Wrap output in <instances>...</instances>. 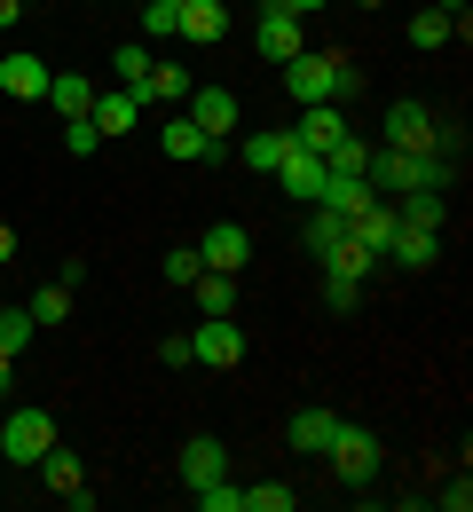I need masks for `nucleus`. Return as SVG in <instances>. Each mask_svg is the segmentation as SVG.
Returning a JSON list of instances; mask_svg holds the SVG:
<instances>
[{
	"label": "nucleus",
	"mask_w": 473,
	"mask_h": 512,
	"mask_svg": "<svg viewBox=\"0 0 473 512\" xmlns=\"http://www.w3.org/2000/svg\"><path fill=\"white\" fill-rule=\"evenodd\" d=\"M284 87H292V103H339V95H355V64L332 48H300L284 64Z\"/></svg>",
	"instance_id": "obj_1"
},
{
	"label": "nucleus",
	"mask_w": 473,
	"mask_h": 512,
	"mask_svg": "<svg viewBox=\"0 0 473 512\" xmlns=\"http://www.w3.org/2000/svg\"><path fill=\"white\" fill-rule=\"evenodd\" d=\"M324 457H332V473L347 481V489H363V481L379 473V457H387V449H379V434H371V426H347V418H339L332 442H324Z\"/></svg>",
	"instance_id": "obj_2"
},
{
	"label": "nucleus",
	"mask_w": 473,
	"mask_h": 512,
	"mask_svg": "<svg viewBox=\"0 0 473 512\" xmlns=\"http://www.w3.org/2000/svg\"><path fill=\"white\" fill-rule=\"evenodd\" d=\"M48 442H56V418H48V410H16V418L0 426V457H8V465H40Z\"/></svg>",
	"instance_id": "obj_3"
},
{
	"label": "nucleus",
	"mask_w": 473,
	"mask_h": 512,
	"mask_svg": "<svg viewBox=\"0 0 473 512\" xmlns=\"http://www.w3.org/2000/svg\"><path fill=\"white\" fill-rule=\"evenodd\" d=\"M190 363H205V371H237L245 363V331L229 316H205L198 331H190Z\"/></svg>",
	"instance_id": "obj_4"
},
{
	"label": "nucleus",
	"mask_w": 473,
	"mask_h": 512,
	"mask_svg": "<svg viewBox=\"0 0 473 512\" xmlns=\"http://www.w3.org/2000/svg\"><path fill=\"white\" fill-rule=\"evenodd\" d=\"M387 150H410V158H434V111L403 95V103L387 111Z\"/></svg>",
	"instance_id": "obj_5"
},
{
	"label": "nucleus",
	"mask_w": 473,
	"mask_h": 512,
	"mask_svg": "<svg viewBox=\"0 0 473 512\" xmlns=\"http://www.w3.org/2000/svg\"><path fill=\"white\" fill-rule=\"evenodd\" d=\"M347 134L339 119V103H300V127H292V150H308V158H332V142Z\"/></svg>",
	"instance_id": "obj_6"
},
{
	"label": "nucleus",
	"mask_w": 473,
	"mask_h": 512,
	"mask_svg": "<svg viewBox=\"0 0 473 512\" xmlns=\"http://www.w3.org/2000/svg\"><path fill=\"white\" fill-rule=\"evenodd\" d=\"M198 260H205V268H221V276H237V268L253 260V237H245L237 221H213V229H205V245H198Z\"/></svg>",
	"instance_id": "obj_7"
},
{
	"label": "nucleus",
	"mask_w": 473,
	"mask_h": 512,
	"mask_svg": "<svg viewBox=\"0 0 473 512\" xmlns=\"http://www.w3.org/2000/svg\"><path fill=\"white\" fill-rule=\"evenodd\" d=\"M269 182H276V190H284V197H308V205H316L332 174H324V158H308V150H284V166H276Z\"/></svg>",
	"instance_id": "obj_8"
},
{
	"label": "nucleus",
	"mask_w": 473,
	"mask_h": 512,
	"mask_svg": "<svg viewBox=\"0 0 473 512\" xmlns=\"http://www.w3.org/2000/svg\"><path fill=\"white\" fill-rule=\"evenodd\" d=\"M253 40H261V64H292V56L308 48V40H300V16H284V8H261V32H253Z\"/></svg>",
	"instance_id": "obj_9"
},
{
	"label": "nucleus",
	"mask_w": 473,
	"mask_h": 512,
	"mask_svg": "<svg viewBox=\"0 0 473 512\" xmlns=\"http://www.w3.org/2000/svg\"><path fill=\"white\" fill-rule=\"evenodd\" d=\"M395 229H403V221H395V197H371V205L347 221V237H355L363 253H387V245H395Z\"/></svg>",
	"instance_id": "obj_10"
},
{
	"label": "nucleus",
	"mask_w": 473,
	"mask_h": 512,
	"mask_svg": "<svg viewBox=\"0 0 473 512\" xmlns=\"http://www.w3.org/2000/svg\"><path fill=\"white\" fill-rule=\"evenodd\" d=\"M0 95L40 103V95H48V64H40V56H0Z\"/></svg>",
	"instance_id": "obj_11"
},
{
	"label": "nucleus",
	"mask_w": 473,
	"mask_h": 512,
	"mask_svg": "<svg viewBox=\"0 0 473 512\" xmlns=\"http://www.w3.org/2000/svg\"><path fill=\"white\" fill-rule=\"evenodd\" d=\"M95 134H135L142 127V95H127V87H111V95H95Z\"/></svg>",
	"instance_id": "obj_12"
},
{
	"label": "nucleus",
	"mask_w": 473,
	"mask_h": 512,
	"mask_svg": "<svg viewBox=\"0 0 473 512\" xmlns=\"http://www.w3.org/2000/svg\"><path fill=\"white\" fill-rule=\"evenodd\" d=\"M332 410H324V402H308V410H292V426H284V442L292 449H308V457H324V442H332Z\"/></svg>",
	"instance_id": "obj_13"
},
{
	"label": "nucleus",
	"mask_w": 473,
	"mask_h": 512,
	"mask_svg": "<svg viewBox=\"0 0 473 512\" xmlns=\"http://www.w3.org/2000/svg\"><path fill=\"white\" fill-rule=\"evenodd\" d=\"M174 32H182V40H205V48H213V40L229 32V8H221V0H182Z\"/></svg>",
	"instance_id": "obj_14"
},
{
	"label": "nucleus",
	"mask_w": 473,
	"mask_h": 512,
	"mask_svg": "<svg viewBox=\"0 0 473 512\" xmlns=\"http://www.w3.org/2000/svg\"><path fill=\"white\" fill-rule=\"evenodd\" d=\"M40 103H56L64 119H87L95 111V87H87V71H48V95Z\"/></svg>",
	"instance_id": "obj_15"
},
{
	"label": "nucleus",
	"mask_w": 473,
	"mask_h": 512,
	"mask_svg": "<svg viewBox=\"0 0 473 512\" xmlns=\"http://www.w3.org/2000/svg\"><path fill=\"white\" fill-rule=\"evenodd\" d=\"M284 150H292V134H276V127H261V134H245V142H237L245 174H261V182H269L276 166H284Z\"/></svg>",
	"instance_id": "obj_16"
},
{
	"label": "nucleus",
	"mask_w": 473,
	"mask_h": 512,
	"mask_svg": "<svg viewBox=\"0 0 473 512\" xmlns=\"http://www.w3.org/2000/svg\"><path fill=\"white\" fill-rule=\"evenodd\" d=\"M190 119H198L205 134H229L237 127V95H229V87H190Z\"/></svg>",
	"instance_id": "obj_17"
},
{
	"label": "nucleus",
	"mask_w": 473,
	"mask_h": 512,
	"mask_svg": "<svg viewBox=\"0 0 473 512\" xmlns=\"http://www.w3.org/2000/svg\"><path fill=\"white\" fill-rule=\"evenodd\" d=\"M40 481H48L56 497H79V489H87V473H79V449L48 442V457H40Z\"/></svg>",
	"instance_id": "obj_18"
},
{
	"label": "nucleus",
	"mask_w": 473,
	"mask_h": 512,
	"mask_svg": "<svg viewBox=\"0 0 473 512\" xmlns=\"http://www.w3.org/2000/svg\"><path fill=\"white\" fill-rule=\"evenodd\" d=\"M198 316H237V276H221V268H198Z\"/></svg>",
	"instance_id": "obj_19"
},
{
	"label": "nucleus",
	"mask_w": 473,
	"mask_h": 512,
	"mask_svg": "<svg viewBox=\"0 0 473 512\" xmlns=\"http://www.w3.org/2000/svg\"><path fill=\"white\" fill-rule=\"evenodd\" d=\"M387 253L403 260V268H434V260H442V237H434V229H395V245H387Z\"/></svg>",
	"instance_id": "obj_20"
},
{
	"label": "nucleus",
	"mask_w": 473,
	"mask_h": 512,
	"mask_svg": "<svg viewBox=\"0 0 473 512\" xmlns=\"http://www.w3.org/2000/svg\"><path fill=\"white\" fill-rule=\"evenodd\" d=\"M213 473H229V457H221V442H182V481H190V489H205V481H213Z\"/></svg>",
	"instance_id": "obj_21"
},
{
	"label": "nucleus",
	"mask_w": 473,
	"mask_h": 512,
	"mask_svg": "<svg viewBox=\"0 0 473 512\" xmlns=\"http://www.w3.org/2000/svg\"><path fill=\"white\" fill-rule=\"evenodd\" d=\"M24 316L40 323V331H48V323H71V284H40V292L24 300Z\"/></svg>",
	"instance_id": "obj_22"
},
{
	"label": "nucleus",
	"mask_w": 473,
	"mask_h": 512,
	"mask_svg": "<svg viewBox=\"0 0 473 512\" xmlns=\"http://www.w3.org/2000/svg\"><path fill=\"white\" fill-rule=\"evenodd\" d=\"M190 95V71L182 64H150V79H142V103H182Z\"/></svg>",
	"instance_id": "obj_23"
},
{
	"label": "nucleus",
	"mask_w": 473,
	"mask_h": 512,
	"mask_svg": "<svg viewBox=\"0 0 473 512\" xmlns=\"http://www.w3.org/2000/svg\"><path fill=\"white\" fill-rule=\"evenodd\" d=\"M450 32H458V24H450L442 8H418V16H410V48H426V56H434V48H450Z\"/></svg>",
	"instance_id": "obj_24"
},
{
	"label": "nucleus",
	"mask_w": 473,
	"mask_h": 512,
	"mask_svg": "<svg viewBox=\"0 0 473 512\" xmlns=\"http://www.w3.org/2000/svg\"><path fill=\"white\" fill-rule=\"evenodd\" d=\"M363 166H371V142L347 127V134L332 142V158H324V174H363Z\"/></svg>",
	"instance_id": "obj_25"
},
{
	"label": "nucleus",
	"mask_w": 473,
	"mask_h": 512,
	"mask_svg": "<svg viewBox=\"0 0 473 512\" xmlns=\"http://www.w3.org/2000/svg\"><path fill=\"white\" fill-rule=\"evenodd\" d=\"M395 221H410V229H442V190H403V213Z\"/></svg>",
	"instance_id": "obj_26"
},
{
	"label": "nucleus",
	"mask_w": 473,
	"mask_h": 512,
	"mask_svg": "<svg viewBox=\"0 0 473 512\" xmlns=\"http://www.w3.org/2000/svg\"><path fill=\"white\" fill-rule=\"evenodd\" d=\"M371 260H379V253H363L355 237H339L332 253H324V268H332V276H355V284H363V276H371Z\"/></svg>",
	"instance_id": "obj_27"
},
{
	"label": "nucleus",
	"mask_w": 473,
	"mask_h": 512,
	"mask_svg": "<svg viewBox=\"0 0 473 512\" xmlns=\"http://www.w3.org/2000/svg\"><path fill=\"white\" fill-rule=\"evenodd\" d=\"M111 71H119V87H127V95H142V79H150V48H142V40H127V48L111 56Z\"/></svg>",
	"instance_id": "obj_28"
},
{
	"label": "nucleus",
	"mask_w": 473,
	"mask_h": 512,
	"mask_svg": "<svg viewBox=\"0 0 473 512\" xmlns=\"http://www.w3.org/2000/svg\"><path fill=\"white\" fill-rule=\"evenodd\" d=\"M32 331H40V323L24 316V308H0V355H8V363H16V355H24V347H32Z\"/></svg>",
	"instance_id": "obj_29"
},
{
	"label": "nucleus",
	"mask_w": 473,
	"mask_h": 512,
	"mask_svg": "<svg viewBox=\"0 0 473 512\" xmlns=\"http://www.w3.org/2000/svg\"><path fill=\"white\" fill-rule=\"evenodd\" d=\"M339 237H347V221H339L332 205H316V213H308V253H332Z\"/></svg>",
	"instance_id": "obj_30"
},
{
	"label": "nucleus",
	"mask_w": 473,
	"mask_h": 512,
	"mask_svg": "<svg viewBox=\"0 0 473 512\" xmlns=\"http://www.w3.org/2000/svg\"><path fill=\"white\" fill-rule=\"evenodd\" d=\"M324 300H332V316H355V308H363V284H355V276H332V268H324Z\"/></svg>",
	"instance_id": "obj_31"
},
{
	"label": "nucleus",
	"mask_w": 473,
	"mask_h": 512,
	"mask_svg": "<svg viewBox=\"0 0 473 512\" xmlns=\"http://www.w3.org/2000/svg\"><path fill=\"white\" fill-rule=\"evenodd\" d=\"M245 512H292V489H284V481H253V489H245Z\"/></svg>",
	"instance_id": "obj_32"
},
{
	"label": "nucleus",
	"mask_w": 473,
	"mask_h": 512,
	"mask_svg": "<svg viewBox=\"0 0 473 512\" xmlns=\"http://www.w3.org/2000/svg\"><path fill=\"white\" fill-rule=\"evenodd\" d=\"M198 245H174V253H166V284H198Z\"/></svg>",
	"instance_id": "obj_33"
},
{
	"label": "nucleus",
	"mask_w": 473,
	"mask_h": 512,
	"mask_svg": "<svg viewBox=\"0 0 473 512\" xmlns=\"http://www.w3.org/2000/svg\"><path fill=\"white\" fill-rule=\"evenodd\" d=\"M95 142H103L95 119H64V150H71V158H95Z\"/></svg>",
	"instance_id": "obj_34"
},
{
	"label": "nucleus",
	"mask_w": 473,
	"mask_h": 512,
	"mask_svg": "<svg viewBox=\"0 0 473 512\" xmlns=\"http://www.w3.org/2000/svg\"><path fill=\"white\" fill-rule=\"evenodd\" d=\"M442 512H473V481H466V473H458V481L442 489Z\"/></svg>",
	"instance_id": "obj_35"
},
{
	"label": "nucleus",
	"mask_w": 473,
	"mask_h": 512,
	"mask_svg": "<svg viewBox=\"0 0 473 512\" xmlns=\"http://www.w3.org/2000/svg\"><path fill=\"white\" fill-rule=\"evenodd\" d=\"M269 8H284V16H308V8H332V0H269Z\"/></svg>",
	"instance_id": "obj_36"
},
{
	"label": "nucleus",
	"mask_w": 473,
	"mask_h": 512,
	"mask_svg": "<svg viewBox=\"0 0 473 512\" xmlns=\"http://www.w3.org/2000/svg\"><path fill=\"white\" fill-rule=\"evenodd\" d=\"M0 260H16V229L8 221H0Z\"/></svg>",
	"instance_id": "obj_37"
},
{
	"label": "nucleus",
	"mask_w": 473,
	"mask_h": 512,
	"mask_svg": "<svg viewBox=\"0 0 473 512\" xmlns=\"http://www.w3.org/2000/svg\"><path fill=\"white\" fill-rule=\"evenodd\" d=\"M16 8H24V0H0V32H8V24H16Z\"/></svg>",
	"instance_id": "obj_38"
},
{
	"label": "nucleus",
	"mask_w": 473,
	"mask_h": 512,
	"mask_svg": "<svg viewBox=\"0 0 473 512\" xmlns=\"http://www.w3.org/2000/svg\"><path fill=\"white\" fill-rule=\"evenodd\" d=\"M8 371H16V363H8V355H0V386H8Z\"/></svg>",
	"instance_id": "obj_39"
},
{
	"label": "nucleus",
	"mask_w": 473,
	"mask_h": 512,
	"mask_svg": "<svg viewBox=\"0 0 473 512\" xmlns=\"http://www.w3.org/2000/svg\"><path fill=\"white\" fill-rule=\"evenodd\" d=\"M355 8H379V0H355Z\"/></svg>",
	"instance_id": "obj_40"
},
{
	"label": "nucleus",
	"mask_w": 473,
	"mask_h": 512,
	"mask_svg": "<svg viewBox=\"0 0 473 512\" xmlns=\"http://www.w3.org/2000/svg\"><path fill=\"white\" fill-rule=\"evenodd\" d=\"M24 8H32V0H24Z\"/></svg>",
	"instance_id": "obj_41"
}]
</instances>
